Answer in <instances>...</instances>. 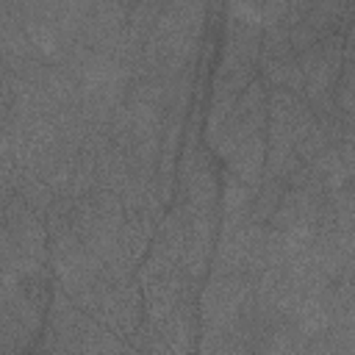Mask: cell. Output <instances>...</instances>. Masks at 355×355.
<instances>
[{
    "label": "cell",
    "instance_id": "3957f363",
    "mask_svg": "<svg viewBox=\"0 0 355 355\" xmlns=\"http://www.w3.org/2000/svg\"><path fill=\"white\" fill-rule=\"evenodd\" d=\"M305 341L308 338L297 333L291 324H280L261 338L258 355H305Z\"/></svg>",
    "mask_w": 355,
    "mask_h": 355
},
{
    "label": "cell",
    "instance_id": "6da1fadb",
    "mask_svg": "<svg viewBox=\"0 0 355 355\" xmlns=\"http://www.w3.org/2000/svg\"><path fill=\"white\" fill-rule=\"evenodd\" d=\"M252 300V280L247 275H211L200 291V316L202 324H227L233 322Z\"/></svg>",
    "mask_w": 355,
    "mask_h": 355
},
{
    "label": "cell",
    "instance_id": "7a4b0ae2",
    "mask_svg": "<svg viewBox=\"0 0 355 355\" xmlns=\"http://www.w3.org/2000/svg\"><path fill=\"white\" fill-rule=\"evenodd\" d=\"M252 197L255 189L241 183L239 178H233L230 172H225V183H222V222H241V219H252Z\"/></svg>",
    "mask_w": 355,
    "mask_h": 355
}]
</instances>
